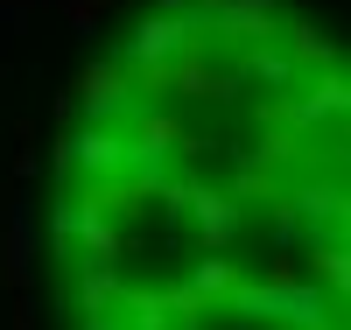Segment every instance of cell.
<instances>
[{
  "mask_svg": "<svg viewBox=\"0 0 351 330\" xmlns=\"http://www.w3.org/2000/svg\"><path fill=\"white\" fill-rule=\"evenodd\" d=\"M28 260H36V225H28V197H14V218H8V274L21 281Z\"/></svg>",
  "mask_w": 351,
  "mask_h": 330,
  "instance_id": "1",
  "label": "cell"
},
{
  "mask_svg": "<svg viewBox=\"0 0 351 330\" xmlns=\"http://www.w3.org/2000/svg\"><path fill=\"white\" fill-rule=\"evenodd\" d=\"M14 21H21V14H0V28H14Z\"/></svg>",
  "mask_w": 351,
  "mask_h": 330,
  "instance_id": "2",
  "label": "cell"
}]
</instances>
